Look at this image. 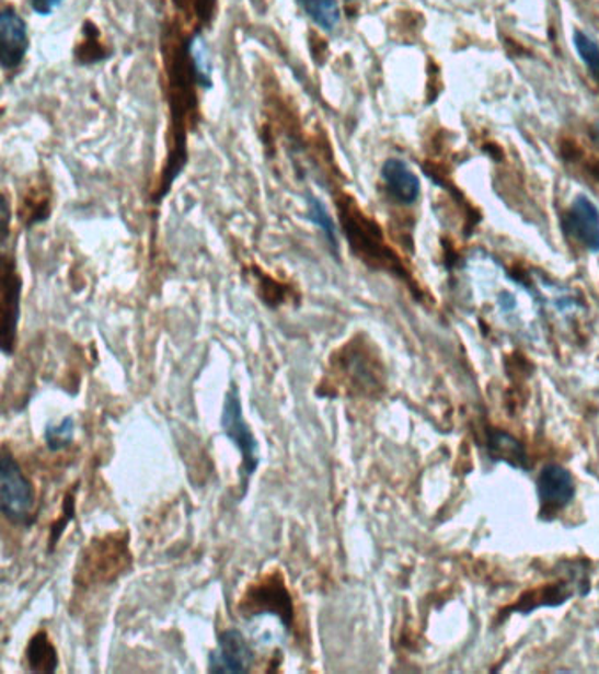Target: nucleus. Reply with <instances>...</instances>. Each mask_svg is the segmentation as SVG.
I'll use <instances>...</instances> for the list:
<instances>
[{"label": "nucleus", "mask_w": 599, "mask_h": 674, "mask_svg": "<svg viewBox=\"0 0 599 674\" xmlns=\"http://www.w3.org/2000/svg\"><path fill=\"white\" fill-rule=\"evenodd\" d=\"M50 212L51 198L48 186L36 184L23 197V207H20V220L23 218L27 227H33V225L45 221L50 216Z\"/></svg>", "instance_id": "nucleus-17"}, {"label": "nucleus", "mask_w": 599, "mask_h": 674, "mask_svg": "<svg viewBox=\"0 0 599 674\" xmlns=\"http://www.w3.org/2000/svg\"><path fill=\"white\" fill-rule=\"evenodd\" d=\"M77 489L78 483H74V485L66 492L62 506H60L59 517H57L50 526V540H48V549H50V551L56 549L60 537L65 535L66 528H68V524L73 521L74 514H77Z\"/></svg>", "instance_id": "nucleus-20"}, {"label": "nucleus", "mask_w": 599, "mask_h": 674, "mask_svg": "<svg viewBox=\"0 0 599 674\" xmlns=\"http://www.w3.org/2000/svg\"><path fill=\"white\" fill-rule=\"evenodd\" d=\"M22 276L16 261L2 253L0 267V345L4 356H13L19 340L20 310H22Z\"/></svg>", "instance_id": "nucleus-8"}, {"label": "nucleus", "mask_w": 599, "mask_h": 674, "mask_svg": "<svg viewBox=\"0 0 599 674\" xmlns=\"http://www.w3.org/2000/svg\"><path fill=\"white\" fill-rule=\"evenodd\" d=\"M299 2L316 27L327 33L338 27L339 20H342L338 0H299Z\"/></svg>", "instance_id": "nucleus-18"}, {"label": "nucleus", "mask_w": 599, "mask_h": 674, "mask_svg": "<svg viewBox=\"0 0 599 674\" xmlns=\"http://www.w3.org/2000/svg\"><path fill=\"white\" fill-rule=\"evenodd\" d=\"M308 218L311 224L316 225L324 232L327 243L333 248L334 253H338V230L334 224L333 216L325 204L319 198L308 197Z\"/></svg>", "instance_id": "nucleus-19"}, {"label": "nucleus", "mask_w": 599, "mask_h": 674, "mask_svg": "<svg viewBox=\"0 0 599 674\" xmlns=\"http://www.w3.org/2000/svg\"><path fill=\"white\" fill-rule=\"evenodd\" d=\"M25 665L31 673L54 674L59 670V652L45 629L37 630L25 647Z\"/></svg>", "instance_id": "nucleus-14"}, {"label": "nucleus", "mask_w": 599, "mask_h": 674, "mask_svg": "<svg viewBox=\"0 0 599 674\" xmlns=\"http://www.w3.org/2000/svg\"><path fill=\"white\" fill-rule=\"evenodd\" d=\"M27 23L8 5L0 14V62L5 73L16 71L27 56Z\"/></svg>", "instance_id": "nucleus-11"}, {"label": "nucleus", "mask_w": 599, "mask_h": 674, "mask_svg": "<svg viewBox=\"0 0 599 674\" xmlns=\"http://www.w3.org/2000/svg\"><path fill=\"white\" fill-rule=\"evenodd\" d=\"M108 56V52L103 48L100 39H97V31L94 25L89 23V28H85V36L83 42L80 43L77 50V60L80 65H92L97 60H103Z\"/></svg>", "instance_id": "nucleus-23"}, {"label": "nucleus", "mask_w": 599, "mask_h": 674, "mask_svg": "<svg viewBox=\"0 0 599 674\" xmlns=\"http://www.w3.org/2000/svg\"><path fill=\"white\" fill-rule=\"evenodd\" d=\"M60 4H62V0H31V8L42 16L54 13V10L59 8Z\"/></svg>", "instance_id": "nucleus-25"}, {"label": "nucleus", "mask_w": 599, "mask_h": 674, "mask_svg": "<svg viewBox=\"0 0 599 674\" xmlns=\"http://www.w3.org/2000/svg\"><path fill=\"white\" fill-rule=\"evenodd\" d=\"M134 563L129 533L126 529L91 537L77 556L73 572L74 587L80 592H91L97 587L111 586L126 573L131 572Z\"/></svg>", "instance_id": "nucleus-3"}, {"label": "nucleus", "mask_w": 599, "mask_h": 674, "mask_svg": "<svg viewBox=\"0 0 599 674\" xmlns=\"http://www.w3.org/2000/svg\"><path fill=\"white\" fill-rule=\"evenodd\" d=\"M573 43L581 62L589 69L590 77L599 83V43L584 31H575Z\"/></svg>", "instance_id": "nucleus-21"}, {"label": "nucleus", "mask_w": 599, "mask_h": 674, "mask_svg": "<svg viewBox=\"0 0 599 674\" xmlns=\"http://www.w3.org/2000/svg\"><path fill=\"white\" fill-rule=\"evenodd\" d=\"M255 665V652L238 629L221 630L215 650L207 656V671L212 674H247Z\"/></svg>", "instance_id": "nucleus-9"}, {"label": "nucleus", "mask_w": 599, "mask_h": 674, "mask_svg": "<svg viewBox=\"0 0 599 674\" xmlns=\"http://www.w3.org/2000/svg\"><path fill=\"white\" fill-rule=\"evenodd\" d=\"M566 229L589 253H599V207L578 195L566 213Z\"/></svg>", "instance_id": "nucleus-12"}, {"label": "nucleus", "mask_w": 599, "mask_h": 674, "mask_svg": "<svg viewBox=\"0 0 599 674\" xmlns=\"http://www.w3.org/2000/svg\"><path fill=\"white\" fill-rule=\"evenodd\" d=\"M486 448H488L492 459L509 464L515 469H526V471L531 469L522 443L515 439L508 432L488 429V432H486Z\"/></svg>", "instance_id": "nucleus-15"}, {"label": "nucleus", "mask_w": 599, "mask_h": 674, "mask_svg": "<svg viewBox=\"0 0 599 674\" xmlns=\"http://www.w3.org/2000/svg\"><path fill=\"white\" fill-rule=\"evenodd\" d=\"M74 439V418L66 416L59 423L48 425L45 429V443L50 452L57 454L60 449L68 448Z\"/></svg>", "instance_id": "nucleus-22"}, {"label": "nucleus", "mask_w": 599, "mask_h": 674, "mask_svg": "<svg viewBox=\"0 0 599 674\" xmlns=\"http://www.w3.org/2000/svg\"><path fill=\"white\" fill-rule=\"evenodd\" d=\"M2 244H5L8 241V236H10V218H11V209H10V201L8 198L2 197Z\"/></svg>", "instance_id": "nucleus-26"}, {"label": "nucleus", "mask_w": 599, "mask_h": 674, "mask_svg": "<svg viewBox=\"0 0 599 674\" xmlns=\"http://www.w3.org/2000/svg\"><path fill=\"white\" fill-rule=\"evenodd\" d=\"M595 138H596V140H598V144H599V129H596V132H595Z\"/></svg>", "instance_id": "nucleus-27"}, {"label": "nucleus", "mask_w": 599, "mask_h": 674, "mask_svg": "<svg viewBox=\"0 0 599 674\" xmlns=\"http://www.w3.org/2000/svg\"><path fill=\"white\" fill-rule=\"evenodd\" d=\"M380 178L388 190L389 197L393 198L394 203L411 206L422 195V181L407 161L400 160V158L385 160L380 170Z\"/></svg>", "instance_id": "nucleus-13"}, {"label": "nucleus", "mask_w": 599, "mask_h": 674, "mask_svg": "<svg viewBox=\"0 0 599 674\" xmlns=\"http://www.w3.org/2000/svg\"><path fill=\"white\" fill-rule=\"evenodd\" d=\"M385 391V368L370 340L353 336L334 349L316 395L336 399L339 395L350 399H379Z\"/></svg>", "instance_id": "nucleus-2"}, {"label": "nucleus", "mask_w": 599, "mask_h": 674, "mask_svg": "<svg viewBox=\"0 0 599 674\" xmlns=\"http://www.w3.org/2000/svg\"><path fill=\"white\" fill-rule=\"evenodd\" d=\"M541 515L554 517L572 505L577 495V483L572 472L561 464H546L535 480Z\"/></svg>", "instance_id": "nucleus-10"}, {"label": "nucleus", "mask_w": 599, "mask_h": 674, "mask_svg": "<svg viewBox=\"0 0 599 674\" xmlns=\"http://www.w3.org/2000/svg\"><path fill=\"white\" fill-rule=\"evenodd\" d=\"M252 276L262 304L267 305L273 310L281 307V305L289 304L292 299L299 301V293L293 289L292 285L276 281L275 276L262 271L261 267H252Z\"/></svg>", "instance_id": "nucleus-16"}, {"label": "nucleus", "mask_w": 599, "mask_h": 674, "mask_svg": "<svg viewBox=\"0 0 599 674\" xmlns=\"http://www.w3.org/2000/svg\"><path fill=\"white\" fill-rule=\"evenodd\" d=\"M36 487L25 475L11 449L2 445L0 452V510L2 517L19 528L36 523Z\"/></svg>", "instance_id": "nucleus-6"}, {"label": "nucleus", "mask_w": 599, "mask_h": 674, "mask_svg": "<svg viewBox=\"0 0 599 674\" xmlns=\"http://www.w3.org/2000/svg\"><path fill=\"white\" fill-rule=\"evenodd\" d=\"M336 206L339 224L354 255L373 270L391 271L394 275L402 276V266L394 253L385 247L379 225L370 220L348 195H342Z\"/></svg>", "instance_id": "nucleus-5"}, {"label": "nucleus", "mask_w": 599, "mask_h": 674, "mask_svg": "<svg viewBox=\"0 0 599 674\" xmlns=\"http://www.w3.org/2000/svg\"><path fill=\"white\" fill-rule=\"evenodd\" d=\"M235 610L247 621L258 616H275L289 633H293L298 624L292 593L284 570L278 567L261 573L252 583L246 584L235 604Z\"/></svg>", "instance_id": "nucleus-4"}, {"label": "nucleus", "mask_w": 599, "mask_h": 674, "mask_svg": "<svg viewBox=\"0 0 599 674\" xmlns=\"http://www.w3.org/2000/svg\"><path fill=\"white\" fill-rule=\"evenodd\" d=\"M175 4L198 25H207L215 16L216 0H175Z\"/></svg>", "instance_id": "nucleus-24"}, {"label": "nucleus", "mask_w": 599, "mask_h": 674, "mask_svg": "<svg viewBox=\"0 0 599 674\" xmlns=\"http://www.w3.org/2000/svg\"><path fill=\"white\" fill-rule=\"evenodd\" d=\"M197 36V34H195ZM195 36H177L163 45L166 102H169V149L152 203L160 204L188 163L189 129L198 119V88H209L193 56Z\"/></svg>", "instance_id": "nucleus-1"}, {"label": "nucleus", "mask_w": 599, "mask_h": 674, "mask_svg": "<svg viewBox=\"0 0 599 674\" xmlns=\"http://www.w3.org/2000/svg\"><path fill=\"white\" fill-rule=\"evenodd\" d=\"M220 427L224 436L229 437L239 455H241V494H246L247 485L255 475L256 469L261 466V445L253 434L250 423L246 422L243 411V402L239 395L238 386L230 385L229 391L224 393L223 409H221Z\"/></svg>", "instance_id": "nucleus-7"}]
</instances>
